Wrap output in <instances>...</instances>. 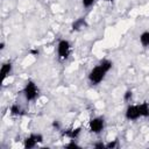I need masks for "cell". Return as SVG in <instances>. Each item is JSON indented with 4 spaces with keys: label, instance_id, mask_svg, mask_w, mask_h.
<instances>
[{
    "label": "cell",
    "instance_id": "1",
    "mask_svg": "<svg viewBox=\"0 0 149 149\" xmlns=\"http://www.w3.org/2000/svg\"><path fill=\"white\" fill-rule=\"evenodd\" d=\"M113 68V62L108 58H104L101 59L94 68H92L87 74V79L90 85L92 86H97L99 85L106 77V74L112 70Z\"/></svg>",
    "mask_w": 149,
    "mask_h": 149
},
{
    "label": "cell",
    "instance_id": "2",
    "mask_svg": "<svg viewBox=\"0 0 149 149\" xmlns=\"http://www.w3.org/2000/svg\"><path fill=\"white\" fill-rule=\"evenodd\" d=\"M22 94L27 102H31V101L37 100V98L40 95V88L34 80L29 79L26 81V84L22 88Z\"/></svg>",
    "mask_w": 149,
    "mask_h": 149
},
{
    "label": "cell",
    "instance_id": "3",
    "mask_svg": "<svg viewBox=\"0 0 149 149\" xmlns=\"http://www.w3.org/2000/svg\"><path fill=\"white\" fill-rule=\"evenodd\" d=\"M56 50H57V58L62 62L64 61H68L70 55H71V50H72V45L70 43V41L65 40V38H62L58 41L57 43V47H56Z\"/></svg>",
    "mask_w": 149,
    "mask_h": 149
},
{
    "label": "cell",
    "instance_id": "4",
    "mask_svg": "<svg viewBox=\"0 0 149 149\" xmlns=\"http://www.w3.org/2000/svg\"><path fill=\"white\" fill-rule=\"evenodd\" d=\"M105 126H106V121L102 116H94L91 118L88 121V130L97 135L105 129Z\"/></svg>",
    "mask_w": 149,
    "mask_h": 149
},
{
    "label": "cell",
    "instance_id": "5",
    "mask_svg": "<svg viewBox=\"0 0 149 149\" xmlns=\"http://www.w3.org/2000/svg\"><path fill=\"white\" fill-rule=\"evenodd\" d=\"M43 142V135L40 133H31L28 136H26V139L23 140V147L26 149H31L35 148L37 144Z\"/></svg>",
    "mask_w": 149,
    "mask_h": 149
},
{
    "label": "cell",
    "instance_id": "6",
    "mask_svg": "<svg viewBox=\"0 0 149 149\" xmlns=\"http://www.w3.org/2000/svg\"><path fill=\"white\" fill-rule=\"evenodd\" d=\"M125 118L128 121H136L141 119V113H140V106L139 104H133L128 105L126 111H125Z\"/></svg>",
    "mask_w": 149,
    "mask_h": 149
},
{
    "label": "cell",
    "instance_id": "7",
    "mask_svg": "<svg viewBox=\"0 0 149 149\" xmlns=\"http://www.w3.org/2000/svg\"><path fill=\"white\" fill-rule=\"evenodd\" d=\"M81 133V127H73V128H68L62 132V135L70 139V140H76Z\"/></svg>",
    "mask_w": 149,
    "mask_h": 149
},
{
    "label": "cell",
    "instance_id": "8",
    "mask_svg": "<svg viewBox=\"0 0 149 149\" xmlns=\"http://www.w3.org/2000/svg\"><path fill=\"white\" fill-rule=\"evenodd\" d=\"M87 26H88V23H87V21H86L85 17H78V19H76V20L72 22V24H71V30H72V31H80L81 29L86 28Z\"/></svg>",
    "mask_w": 149,
    "mask_h": 149
},
{
    "label": "cell",
    "instance_id": "9",
    "mask_svg": "<svg viewBox=\"0 0 149 149\" xmlns=\"http://www.w3.org/2000/svg\"><path fill=\"white\" fill-rule=\"evenodd\" d=\"M13 72V64L12 62H3L1 65V80L3 81L8 76H10V73Z\"/></svg>",
    "mask_w": 149,
    "mask_h": 149
},
{
    "label": "cell",
    "instance_id": "10",
    "mask_svg": "<svg viewBox=\"0 0 149 149\" xmlns=\"http://www.w3.org/2000/svg\"><path fill=\"white\" fill-rule=\"evenodd\" d=\"M9 114L13 115V116H22L24 115V111L23 108L19 105V104H13L10 107H9Z\"/></svg>",
    "mask_w": 149,
    "mask_h": 149
},
{
    "label": "cell",
    "instance_id": "11",
    "mask_svg": "<svg viewBox=\"0 0 149 149\" xmlns=\"http://www.w3.org/2000/svg\"><path fill=\"white\" fill-rule=\"evenodd\" d=\"M140 43L143 48L149 49V30H144L140 34Z\"/></svg>",
    "mask_w": 149,
    "mask_h": 149
},
{
    "label": "cell",
    "instance_id": "12",
    "mask_svg": "<svg viewBox=\"0 0 149 149\" xmlns=\"http://www.w3.org/2000/svg\"><path fill=\"white\" fill-rule=\"evenodd\" d=\"M139 106H140L141 118H148L149 116V102L143 101V102L139 104Z\"/></svg>",
    "mask_w": 149,
    "mask_h": 149
},
{
    "label": "cell",
    "instance_id": "13",
    "mask_svg": "<svg viewBox=\"0 0 149 149\" xmlns=\"http://www.w3.org/2000/svg\"><path fill=\"white\" fill-rule=\"evenodd\" d=\"M133 95H134V93H133L132 90H126L125 93H123V95H122V98H123V100L126 102H130L132 99H133Z\"/></svg>",
    "mask_w": 149,
    "mask_h": 149
},
{
    "label": "cell",
    "instance_id": "14",
    "mask_svg": "<svg viewBox=\"0 0 149 149\" xmlns=\"http://www.w3.org/2000/svg\"><path fill=\"white\" fill-rule=\"evenodd\" d=\"M118 146H119V141H118V140H112V141L105 143L106 149H114V148H116Z\"/></svg>",
    "mask_w": 149,
    "mask_h": 149
},
{
    "label": "cell",
    "instance_id": "15",
    "mask_svg": "<svg viewBox=\"0 0 149 149\" xmlns=\"http://www.w3.org/2000/svg\"><path fill=\"white\" fill-rule=\"evenodd\" d=\"M95 0H81V5L84 8H91L94 5Z\"/></svg>",
    "mask_w": 149,
    "mask_h": 149
},
{
    "label": "cell",
    "instance_id": "16",
    "mask_svg": "<svg viewBox=\"0 0 149 149\" xmlns=\"http://www.w3.org/2000/svg\"><path fill=\"white\" fill-rule=\"evenodd\" d=\"M65 148H69V149H73V148H80V146L74 141V140H70L69 143L65 144Z\"/></svg>",
    "mask_w": 149,
    "mask_h": 149
},
{
    "label": "cell",
    "instance_id": "17",
    "mask_svg": "<svg viewBox=\"0 0 149 149\" xmlns=\"http://www.w3.org/2000/svg\"><path fill=\"white\" fill-rule=\"evenodd\" d=\"M93 147H94V148H97V149H105V148H106V147H105V143H104L102 141L94 142V143H93Z\"/></svg>",
    "mask_w": 149,
    "mask_h": 149
},
{
    "label": "cell",
    "instance_id": "18",
    "mask_svg": "<svg viewBox=\"0 0 149 149\" xmlns=\"http://www.w3.org/2000/svg\"><path fill=\"white\" fill-rule=\"evenodd\" d=\"M52 127H54V128H56L57 130H59V129H61V123H59V121H58V120L52 121Z\"/></svg>",
    "mask_w": 149,
    "mask_h": 149
},
{
    "label": "cell",
    "instance_id": "19",
    "mask_svg": "<svg viewBox=\"0 0 149 149\" xmlns=\"http://www.w3.org/2000/svg\"><path fill=\"white\" fill-rule=\"evenodd\" d=\"M30 54L34 55V56H37V55H38V50H37V49H31V50H30Z\"/></svg>",
    "mask_w": 149,
    "mask_h": 149
},
{
    "label": "cell",
    "instance_id": "20",
    "mask_svg": "<svg viewBox=\"0 0 149 149\" xmlns=\"http://www.w3.org/2000/svg\"><path fill=\"white\" fill-rule=\"evenodd\" d=\"M0 49H1V50L5 49V42H1V43H0Z\"/></svg>",
    "mask_w": 149,
    "mask_h": 149
},
{
    "label": "cell",
    "instance_id": "21",
    "mask_svg": "<svg viewBox=\"0 0 149 149\" xmlns=\"http://www.w3.org/2000/svg\"><path fill=\"white\" fill-rule=\"evenodd\" d=\"M104 2H114V0H101Z\"/></svg>",
    "mask_w": 149,
    "mask_h": 149
}]
</instances>
